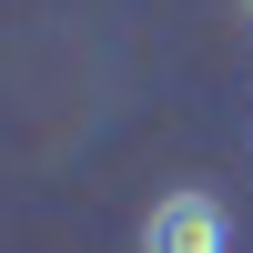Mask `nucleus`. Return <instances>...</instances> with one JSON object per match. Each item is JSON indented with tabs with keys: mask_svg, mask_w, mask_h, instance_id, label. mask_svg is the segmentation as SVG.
Listing matches in <instances>:
<instances>
[{
	"mask_svg": "<svg viewBox=\"0 0 253 253\" xmlns=\"http://www.w3.org/2000/svg\"><path fill=\"white\" fill-rule=\"evenodd\" d=\"M142 253H233V213H223V193H203V182L162 193L152 213H142Z\"/></svg>",
	"mask_w": 253,
	"mask_h": 253,
	"instance_id": "1",
	"label": "nucleus"
}]
</instances>
